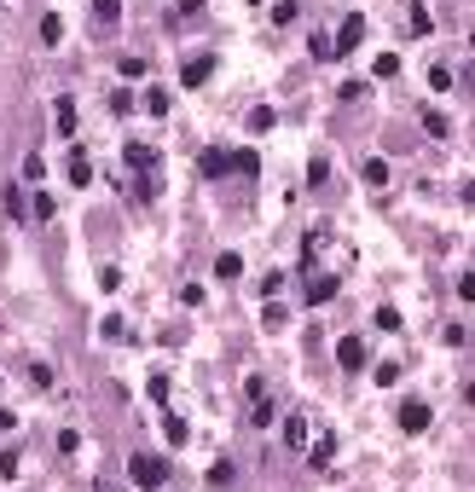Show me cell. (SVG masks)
Masks as SVG:
<instances>
[{
	"instance_id": "obj_9",
	"label": "cell",
	"mask_w": 475,
	"mask_h": 492,
	"mask_svg": "<svg viewBox=\"0 0 475 492\" xmlns=\"http://www.w3.org/2000/svg\"><path fill=\"white\" fill-rule=\"evenodd\" d=\"M330 295H336V278H330V273H319V278L308 284V301L319 307V301H330Z\"/></svg>"
},
{
	"instance_id": "obj_28",
	"label": "cell",
	"mask_w": 475,
	"mask_h": 492,
	"mask_svg": "<svg viewBox=\"0 0 475 492\" xmlns=\"http://www.w3.org/2000/svg\"><path fill=\"white\" fill-rule=\"evenodd\" d=\"M325 174H330V162H325V157H313V162H308V180H313V186H325Z\"/></svg>"
},
{
	"instance_id": "obj_32",
	"label": "cell",
	"mask_w": 475,
	"mask_h": 492,
	"mask_svg": "<svg viewBox=\"0 0 475 492\" xmlns=\"http://www.w3.org/2000/svg\"><path fill=\"white\" fill-rule=\"evenodd\" d=\"M174 6H180V12H203V0H174Z\"/></svg>"
},
{
	"instance_id": "obj_7",
	"label": "cell",
	"mask_w": 475,
	"mask_h": 492,
	"mask_svg": "<svg viewBox=\"0 0 475 492\" xmlns=\"http://www.w3.org/2000/svg\"><path fill=\"white\" fill-rule=\"evenodd\" d=\"M232 481H238V469H232V458H214V464H209V486H214V492H226Z\"/></svg>"
},
{
	"instance_id": "obj_25",
	"label": "cell",
	"mask_w": 475,
	"mask_h": 492,
	"mask_svg": "<svg viewBox=\"0 0 475 492\" xmlns=\"http://www.w3.org/2000/svg\"><path fill=\"white\" fill-rule=\"evenodd\" d=\"M232 174H255V151H232Z\"/></svg>"
},
{
	"instance_id": "obj_27",
	"label": "cell",
	"mask_w": 475,
	"mask_h": 492,
	"mask_svg": "<svg viewBox=\"0 0 475 492\" xmlns=\"http://www.w3.org/2000/svg\"><path fill=\"white\" fill-rule=\"evenodd\" d=\"M365 180L371 186H388V162H365Z\"/></svg>"
},
{
	"instance_id": "obj_10",
	"label": "cell",
	"mask_w": 475,
	"mask_h": 492,
	"mask_svg": "<svg viewBox=\"0 0 475 492\" xmlns=\"http://www.w3.org/2000/svg\"><path fill=\"white\" fill-rule=\"evenodd\" d=\"M203 174H232V151H203Z\"/></svg>"
},
{
	"instance_id": "obj_4",
	"label": "cell",
	"mask_w": 475,
	"mask_h": 492,
	"mask_svg": "<svg viewBox=\"0 0 475 492\" xmlns=\"http://www.w3.org/2000/svg\"><path fill=\"white\" fill-rule=\"evenodd\" d=\"M360 41H365V18H348V23L336 29V41H330V47H336V53H354Z\"/></svg>"
},
{
	"instance_id": "obj_21",
	"label": "cell",
	"mask_w": 475,
	"mask_h": 492,
	"mask_svg": "<svg viewBox=\"0 0 475 492\" xmlns=\"http://www.w3.org/2000/svg\"><path fill=\"white\" fill-rule=\"evenodd\" d=\"M429 87H435V93H447V87H452V70H447V64H435V70H429Z\"/></svg>"
},
{
	"instance_id": "obj_2",
	"label": "cell",
	"mask_w": 475,
	"mask_h": 492,
	"mask_svg": "<svg viewBox=\"0 0 475 492\" xmlns=\"http://www.w3.org/2000/svg\"><path fill=\"white\" fill-rule=\"evenodd\" d=\"M336 365H342V371H365V365H371V347H365L360 336H342V342H336Z\"/></svg>"
},
{
	"instance_id": "obj_3",
	"label": "cell",
	"mask_w": 475,
	"mask_h": 492,
	"mask_svg": "<svg viewBox=\"0 0 475 492\" xmlns=\"http://www.w3.org/2000/svg\"><path fill=\"white\" fill-rule=\"evenodd\" d=\"M400 429L406 434H423L429 429V406H423V399H406V406H400Z\"/></svg>"
},
{
	"instance_id": "obj_12",
	"label": "cell",
	"mask_w": 475,
	"mask_h": 492,
	"mask_svg": "<svg viewBox=\"0 0 475 492\" xmlns=\"http://www.w3.org/2000/svg\"><path fill=\"white\" fill-rule=\"evenodd\" d=\"M70 180H75V186H88V180H93V162H88V151H75V162H70Z\"/></svg>"
},
{
	"instance_id": "obj_24",
	"label": "cell",
	"mask_w": 475,
	"mask_h": 492,
	"mask_svg": "<svg viewBox=\"0 0 475 492\" xmlns=\"http://www.w3.org/2000/svg\"><path fill=\"white\" fill-rule=\"evenodd\" d=\"M377 330H400V313L395 307H377Z\"/></svg>"
},
{
	"instance_id": "obj_20",
	"label": "cell",
	"mask_w": 475,
	"mask_h": 492,
	"mask_svg": "<svg viewBox=\"0 0 475 492\" xmlns=\"http://www.w3.org/2000/svg\"><path fill=\"white\" fill-rule=\"evenodd\" d=\"M41 41H47V47H58V41H64V23H58V18H47V23H41Z\"/></svg>"
},
{
	"instance_id": "obj_14",
	"label": "cell",
	"mask_w": 475,
	"mask_h": 492,
	"mask_svg": "<svg viewBox=\"0 0 475 492\" xmlns=\"http://www.w3.org/2000/svg\"><path fill=\"white\" fill-rule=\"evenodd\" d=\"M162 434L174 440V446H186V417H174V412H168V417H162Z\"/></svg>"
},
{
	"instance_id": "obj_17",
	"label": "cell",
	"mask_w": 475,
	"mask_h": 492,
	"mask_svg": "<svg viewBox=\"0 0 475 492\" xmlns=\"http://www.w3.org/2000/svg\"><path fill=\"white\" fill-rule=\"evenodd\" d=\"M238 273H244L238 255H221V261H214V278H238Z\"/></svg>"
},
{
	"instance_id": "obj_11",
	"label": "cell",
	"mask_w": 475,
	"mask_h": 492,
	"mask_svg": "<svg viewBox=\"0 0 475 492\" xmlns=\"http://www.w3.org/2000/svg\"><path fill=\"white\" fill-rule=\"evenodd\" d=\"M284 446H308V423L301 417H284Z\"/></svg>"
},
{
	"instance_id": "obj_29",
	"label": "cell",
	"mask_w": 475,
	"mask_h": 492,
	"mask_svg": "<svg viewBox=\"0 0 475 492\" xmlns=\"http://www.w3.org/2000/svg\"><path fill=\"white\" fill-rule=\"evenodd\" d=\"M145 394H151V399H168V377H162V371H157V377H151V382H145Z\"/></svg>"
},
{
	"instance_id": "obj_6",
	"label": "cell",
	"mask_w": 475,
	"mask_h": 492,
	"mask_svg": "<svg viewBox=\"0 0 475 492\" xmlns=\"http://www.w3.org/2000/svg\"><path fill=\"white\" fill-rule=\"evenodd\" d=\"M122 162H127V168H140V174H157V151H151V145H127Z\"/></svg>"
},
{
	"instance_id": "obj_8",
	"label": "cell",
	"mask_w": 475,
	"mask_h": 492,
	"mask_svg": "<svg viewBox=\"0 0 475 492\" xmlns=\"http://www.w3.org/2000/svg\"><path fill=\"white\" fill-rule=\"evenodd\" d=\"M53 110H58V116H53V127H58L64 140H70V133H75V99H58Z\"/></svg>"
},
{
	"instance_id": "obj_22",
	"label": "cell",
	"mask_w": 475,
	"mask_h": 492,
	"mask_svg": "<svg viewBox=\"0 0 475 492\" xmlns=\"http://www.w3.org/2000/svg\"><path fill=\"white\" fill-rule=\"evenodd\" d=\"M301 12H296V0H278V6H273V23H296Z\"/></svg>"
},
{
	"instance_id": "obj_23",
	"label": "cell",
	"mask_w": 475,
	"mask_h": 492,
	"mask_svg": "<svg viewBox=\"0 0 475 492\" xmlns=\"http://www.w3.org/2000/svg\"><path fill=\"white\" fill-rule=\"evenodd\" d=\"M429 29H435V18H429L423 6H412V35H429Z\"/></svg>"
},
{
	"instance_id": "obj_16",
	"label": "cell",
	"mask_w": 475,
	"mask_h": 492,
	"mask_svg": "<svg viewBox=\"0 0 475 492\" xmlns=\"http://www.w3.org/2000/svg\"><path fill=\"white\" fill-rule=\"evenodd\" d=\"M145 110H151V116H168V87H151V93H145Z\"/></svg>"
},
{
	"instance_id": "obj_1",
	"label": "cell",
	"mask_w": 475,
	"mask_h": 492,
	"mask_svg": "<svg viewBox=\"0 0 475 492\" xmlns=\"http://www.w3.org/2000/svg\"><path fill=\"white\" fill-rule=\"evenodd\" d=\"M127 481H134L140 492H162V481H168V464H162L157 452H134V458H127Z\"/></svg>"
},
{
	"instance_id": "obj_13",
	"label": "cell",
	"mask_w": 475,
	"mask_h": 492,
	"mask_svg": "<svg viewBox=\"0 0 475 492\" xmlns=\"http://www.w3.org/2000/svg\"><path fill=\"white\" fill-rule=\"evenodd\" d=\"M423 127H429V133H435V140H447V133H452V122H447L441 110H423Z\"/></svg>"
},
{
	"instance_id": "obj_30",
	"label": "cell",
	"mask_w": 475,
	"mask_h": 492,
	"mask_svg": "<svg viewBox=\"0 0 475 492\" xmlns=\"http://www.w3.org/2000/svg\"><path fill=\"white\" fill-rule=\"evenodd\" d=\"M93 12H99V18H116V12H122V0H93Z\"/></svg>"
},
{
	"instance_id": "obj_18",
	"label": "cell",
	"mask_w": 475,
	"mask_h": 492,
	"mask_svg": "<svg viewBox=\"0 0 475 492\" xmlns=\"http://www.w3.org/2000/svg\"><path fill=\"white\" fill-rule=\"evenodd\" d=\"M244 399H249V406H261V399H267V382L249 377V382H244Z\"/></svg>"
},
{
	"instance_id": "obj_5",
	"label": "cell",
	"mask_w": 475,
	"mask_h": 492,
	"mask_svg": "<svg viewBox=\"0 0 475 492\" xmlns=\"http://www.w3.org/2000/svg\"><path fill=\"white\" fill-rule=\"evenodd\" d=\"M209 75H214V58H209V53H197V58H186V70H180V81H186V87H203Z\"/></svg>"
},
{
	"instance_id": "obj_15",
	"label": "cell",
	"mask_w": 475,
	"mask_h": 492,
	"mask_svg": "<svg viewBox=\"0 0 475 492\" xmlns=\"http://www.w3.org/2000/svg\"><path fill=\"white\" fill-rule=\"evenodd\" d=\"M116 70H122V81H145V70H151V64H145V58H122Z\"/></svg>"
},
{
	"instance_id": "obj_19",
	"label": "cell",
	"mask_w": 475,
	"mask_h": 492,
	"mask_svg": "<svg viewBox=\"0 0 475 492\" xmlns=\"http://www.w3.org/2000/svg\"><path fill=\"white\" fill-rule=\"evenodd\" d=\"M249 423H255V429H267V423H273V399H261V406H249Z\"/></svg>"
},
{
	"instance_id": "obj_26",
	"label": "cell",
	"mask_w": 475,
	"mask_h": 492,
	"mask_svg": "<svg viewBox=\"0 0 475 492\" xmlns=\"http://www.w3.org/2000/svg\"><path fill=\"white\" fill-rule=\"evenodd\" d=\"M371 70H377V75H382V81H388V75H395V70H400V58H395V53H382V58H377V64H371Z\"/></svg>"
},
{
	"instance_id": "obj_31",
	"label": "cell",
	"mask_w": 475,
	"mask_h": 492,
	"mask_svg": "<svg viewBox=\"0 0 475 492\" xmlns=\"http://www.w3.org/2000/svg\"><path fill=\"white\" fill-rule=\"evenodd\" d=\"M0 475H6V481L18 475V452H0Z\"/></svg>"
}]
</instances>
